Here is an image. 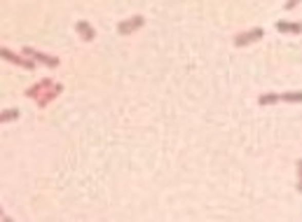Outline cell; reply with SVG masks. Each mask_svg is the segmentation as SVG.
<instances>
[{"instance_id": "cell-3", "label": "cell", "mask_w": 302, "mask_h": 222, "mask_svg": "<svg viewBox=\"0 0 302 222\" xmlns=\"http://www.w3.org/2000/svg\"><path fill=\"white\" fill-rule=\"evenodd\" d=\"M260 37H265V28H251V31H244V33H237L234 35V47H246V45H253L258 43Z\"/></svg>"}, {"instance_id": "cell-8", "label": "cell", "mask_w": 302, "mask_h": 222, "mask_svg": "<svg viewBox=\"0 0 302 222\" xmlns=\"http://www.w3.org/2000/svg\"><path fill=\"white\" fill-rule=\"evenodd\" d=\"M279 33H293V35H300L302 33V24H291V22H276L274 24Z\"/></svg>"}, {"instance_id": "cell-7", "label": "cell", "mask_w": 302, "mask_h": 222, "mask_svg": "<svg viewBox=\"0 0 302 222\" xmlns=\"http://www.w3.org/2000/svg\"><path fill=\"white\" fill-rule=\"evenodd\" d=\"M75 31L80 33V37H82L85 43H91V40H94V37H96V31H94V26H91L89 22H85V19H82V22H78V24H75Z\"/></svg>"}, {"instance_id": "cell-4", "label": "cell", "mask_w": 302, "mask_h": 222, "mask_svg": "<svg viewBox=\"0 0 302 222\" xmlns=\"http://www.w3.org/2000/svg\"><path fill=\"white\" fill-rule=\"evenodd\" d=\"M0 56L5 58V61H10V64H14V66H22V68H26V70H35V61H31V58H24V54H14L10 47H3V49H0Z\"/></svg>"}, {"instance_id": "cell-12", "label": "cell", "mask_w": 302, "mask_h": 222, "mask_svg": "<svg viewBox=\"0 0 302 222\" xmlns=\"http://www.w3.org/2000/svg\"><path fill=\"white\" fill-rule=\"evenodd\" d=\"M295 166H297V187H295V190L302 194V159H297Z\"/></svg>"}, {"instance_id": "cell-9", "label": "cell", "mask_w": 302, "mask_h": 222, "mask_svg": "<svg viewBox=\"0 0 302 222\" xmlns=\"http://www.w3.org/2000/svg\"><path fill=\"white\" fill-rule=\"evenodd\" d=\"M281 100L279 94H260L258 96V106H276Z\"/></svg>"}, {"instance_id": "cell-5", "label": "cell", "mask_w": 302, "mask_h": 222, "mask_svg": "<svg viewBox=\"0 0 302 222\" xmlns=\"http://www.w3.org/2000/svg\"><path fill=\"white\" fill-rule=\"evenodd\" d=\"M54 85H56V82H54L52 77H43L40 82H35V85L28 87L24 94H26V98H33V100H35V98H40V96H43L45 91H47L49 87H54Z\"/></svg>"}, {"instance_id": "cell-11", "label": "cell", "mask_w": 302, "mask_h": 222, "mask_svg": "<svg viewBox=\"0 0 302 222\" xmlns=\"http://www.w3.org/2000/svg\"><path fill=\"white\" fill-rule=\"evenodd\" d=\"M284 103H302V91H286V94H279Z\"/></svg>"}, {"instance_id": "cell-13", "label": "cell", "mask_w": 302, "mask_h": 222, "mask_svg": "<svg viewBox=\"0 0 302 222\" xmlns=\"http://www.w3.org/2000/svg\"><path fill=\"white\" fill-rule=\"evenodd\" d=\"M300 3H302V0H288V3H286L284 7H286V10H293V7H295V5H300Z\"/></svg>"}, {"instance_id": "cell-1", "label": "cell", "mask_w": 302, "mask_h": 222, "mask_svg": "<svg viewBox=\"0 0 302 222\" xmlns=\"http://www.w3.org/2000/svg\"><path fill=\"white\" fill-rule=\"evenodd\" d=\"M22 54H24V56H31V61L43 64V66H47V68H59V66H61V58H59V56L37 52V49H33V47H22Z\"/></svg>"}, {"instance_id": "cell-10", "label": "cell", "mask_w": 302, "mask_h": 222, "mask_svg": "<svg viewBox=\"0 0 302 222\" xmlns=\"http://www.w3.org/2000/svg\"><path fill=\"white\" fill-rule=\"evenodd\" d=\"M19 115H22V110H19V108H10V110H3V115H0V122H3V124L14 122V119H19Z\"/></svg>"}, {"instance_id": "cell-6", "label": "cell", "mask_w": 302, "mask_h": 222, "mask_svg": "<svg viewBox=\"0 0 302 222\" xmlns=\"http://www.w3.org/2000/svg\"><path fill=\"white\" fill-rule=\"evenodd\" d=\"M61 91H64V85H54V87H49V89L45 91V94L40 96V98H35L37 108H40V110H45V108H47L54 98H59V94H61Z\"/></svg>"}, {"instance_id": "cell-2", "label": "cell", "mask_w": 302, "mask_h": 222, "mask_svg": "<svg viewBox=\"0 0 302 222\" xmlns=\"http://www.w3.org/2000/svg\"><path fill=\"white\" fill-rule=\"evenodd\" d=\"M143 24H145L143 14H134V16H129V19L117 24V33H120L122 37H127V35H131V33H136L138 28H143Z\"/></svg>"}]
</instances>
